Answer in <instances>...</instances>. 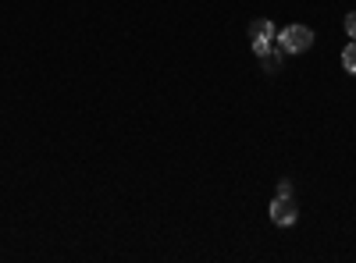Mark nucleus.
<instances>
[{
  "label": "nucleus",
  "mask_w": 356,
  "mask_h": 263,
  "mask_svg": "<svg viewBox=\"0 0 356 263\" xmlns=\"http://www.w3.org/2000/svg\"><path fill=\"white\" fill-rule=\"evenodd\" d=\"M278 46H282L285 53H303V50H310V46H314V28H310V25H289V28H282V33H278Z\"/></svg>",
  "instance_id": "f257e3e1"
},
{
  "label": "nucleus",
  "mask_w": 356,
  "mask_h": 263,
  "mask_svg": "<svg viewBox=\"0 0 356 263\" xmlns=\"http://www.w3.org/2000/svg\"><path fill=\"white\" fill-rule=\"evenodd\" d=\"M250 36H253V53L264 57V53H271V40H275V25L267 22V18H257L250 25Z\"/></svg>",
  "instance_id": "f03ea898"
},
{
  "label": "nucleus",
  "mask_w": 356,
  "mask_h": 263,
  "mask_svg": "<svg viewBox=\"0 0 356 263\" xmlns=\"http://www.w3.org/2000/svg\"><path fill=\"white\" fill-rule=\"evenodd\" d=\"M296 217H300V210H296L292 196H275V203H271V221H275L278 228H289V224H296Z\"/></svg>",
  "instance_id": "7ed1b4c3"
},
{
  "label": "nucleus",
  "mask_w": 356,
  "mask_h": 263,
  "mask_svg": "<svg viewBox=\"0 0 356 263\" xmlns=\"http://www.w3.org/2000/svg\"><path fill=\"white\" fill-rule=\"evenodd\" d=\"M342 68H346L349 75H356V43H349V46L342 50Z\"/></svg>",
  "instance_id": "20e7f679"
},
{
  "label": "nucleus",
  "mask_w": 356,
  "mask_h": 263,
  "mask_svg": "<svg viewBox=\"0 0 356 263\" xmlns=\"http://www.w3.org/2000/svg\"><path fill=\"white\" fill-rule=\"evenodd\" d=\"M282 53H285V50L278 46V53H264V57H260V61H267V71H278V68H282Z\"/></svg>",
  "instance_id": "39448f33"
},
{
  "label": "nucleus",
  "mask_w": 356,
  "mask_h": 263,
  "mask_svg": "<svg viewBox=\"0 0 356 263\" xmlns=\"http://www.w3.org/2000/svg\"><path fill=\"white\" fill-rule=\"evenodd\" d=\"M346 33H349V40H356V11L346 15Z\"/></svg>",
  "instance_id": "423d86ee"
},
{
  "label": "nucleus",
  "mask_w": 356,
  "mask_h": 263,
  "mask_svg": "<svg viewBox=\"0 0 356 263\" xmlns=\"http://www.w3.org/2000/svg\"><path fill=\"white\" fill-rule=\"evenodd\" d=\"M278 196H292V182H289V178L278 182Z\"/></svg>",
  "instance_id": "0eeeda50"
}]
</instances>
